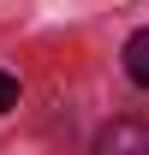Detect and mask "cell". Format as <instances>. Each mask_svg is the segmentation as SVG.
<instances>
[{"mask_svg":"<svg viewBox=\"0 0 149 155\" xmlns=\"http://www.w3.org/2000/svg\"><path fill=\"white\" fill-rule=\"evenodd\" d=\"M95 155H149V119H113L95 137Z\"/></svg>","mask_w":149,"mask_h":155,"instance_id":"1","label":"cell"},{"mask_svg":"<svg viewBox=\"0 0 149 155\" xmlns=\"http://www.w3.org/2000/svg\"><path fill=\"white\" fill-rule=\"evenodd\" d=\"M125 78L137 90H149V30H131L125 36Z\"/></svg>","mask_w":149,"mask_h":155,"instance_id":"2","label":"cell"},{"mask_svg":"<svg viewBox=\"0 0 149 155\" xmlns=\"http://www.w3.org/2000/svg\"><path fill=\"white\" fill-rule=\"evenodd\" d=\"M6 107H18V78L12 72H0V114H6Z\"/></svg>","mask_w":149,"mask_h":155,"instance_id":"3","label":"cell"}]
</instances>
